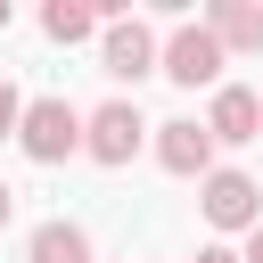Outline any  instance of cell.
<instances>
[{
  "label": "cell",
  "instance_id": "obj_5",
  "mask_svg": "<svg viewBox=\"0 0 263 263\" xmlns=\"http://www.w3.org/2000/svg\"><path fill=\"white\" fill-rule=\"evenodd\" d=\"M156 58H164V41H156V25H148V16H115V25L99 33V66H107L115 82L156 74Z\"/></svg>",
  "mask_w": 263,
  "mask_h": 263
},
{
  "label": "cell",
  "instance_id": "obj_6",
  "mask_svg": "<svg viewBox=\"0 0 263 263\" xmlns=\"http://www.w3.org/2000/svg\"><path fill=\"white\" fill-rule=\"evenodd\" d=\"M205 132H214V148H247V140H263V90L222 82L214 107H205Z\"/></svg>",
  "mask_w": 263,
  "mask_h": 263
},
{
  "label": "cell",
  "instance_id": "obj_8",
  "mask_svg": "<svg viewBox=\"0 0 263 263\" xmlns=\"http://www.w3.org/2000/svg\"><path fill=\"white\" fill-rule=\"evenodd\" d=\"M205 33L222 41V58H255L263 49V0H214L205 8Z\"/></svg>",
  "mask_w": 263,
  "mask_h": 263
},
{
  "label": "cell",
  "instance_id": "obj_15",
  "mask_svg": "<svg viewBox=\"0 0 263 263\" xmlns=\"http://www.w3.org/2000/svg\"><path fill=\"white\" fill-rule=\"evenodd\" d=\"M0 33H8V0H0Z\"/></svg>",
  "mask_w": 263,
  "mask_h": 263
},
{
  "label": "cell",
  "instance_id": "obj_14",
  "mask_svg": "<svg viewBox=\"0 0 263 263\" xmlns=\"http://www.w3.org/2000/svg\"><path fill=\"white\" fill-rule=\"evenodd\" d=\"M8 214H16V189H8V181H0V230H8Z\"/></svg>",
  "mask_w": 263,
  "mask_h": 263
},
{
  "label": "cell",
  "instance_id": "obj_7",
  "mask_svg": "<svg viewBox=\"0 0 263 263\" xmlns=\"http://www.w3.org/2000/svg\"><path fill=\"white\" fill-rule=\"evenodd\" d=\"M156 164H164V173H181V181H205V173H214V132H205L197 115L156 123Z\"/></svg>",
  "mask_w": 263,
  "mask_h": 263
},
{
  "label": "cell",
  "instance_id": "obj_11",
  "mask_svg": "<svg viewBox=\"0 0 263 263\" xmlns=\"http://www.w3.org/2000/svg\"><path fill=\"white\" fill-rule=\"evenodd\" d=\"M16 123H25V90L0 74V140H16Z\"/></svg>",
  "mask_w": 263,
  "mask_h": 263
},
{
  "label": "cell",
  "instance_id": "obj_13",
  "mask_svg": "<svg viewBox=\"0 0 263 263\" xmlns=\"http://www.w3.org/2000/svg\"><path fill=\"white\" fill-rule=\"evenodd\" d=\"M238 263H263V222L247 230V247H238Z\"/></svg>",
  "mask_w": 263,
  "mask_h": 263
},
{
  "label": "cell",
  "instance_id": "obj_10",
  "mask_svg": "<svg viewBox=\"0 0 263 263\" xmlns=\"http://www.w3.org/2000/svg\"><path fill=\"white\" fill-rule=\"evenodd\" d=\"M41 33H49L58 49L90 41V33H99V0H41Z\"/></svg>",
  "mask_w": 263,
  "mask_h": 263
},
{
  "label": "cell",
  "instance_id": "obj_4",
  "mask_svg": "<svg viewBox=\"0 0 263 263\" xmlns=\"http://www.w3.org/2000/svg\"><path fill=\"white\" fill-rule=\"evenodd\" d=\"M222 41L205 33V25H173L164 33V58H156V74L164 82H181V90H222Z\"/></svg>",
  "mask_w": 263,
  "mask_h": 263
},
{
  "label": "cell",
  "instance_id": "obj_1",
  "mask_svg": "<svg viewBox=\"0 0 263 263\" xmlns=\"http://www.w3.org/2000/svg\"><path fill=\"white\" fill-rule=\"evenodd\" d=\"M148 132H156V123H148L132 99H99V107L82 115V156L115 173V164H132V156L148 148Z\"/></svg>",
  "mask_w": 263,
  "mask_h": 263
},
{
  "label": "cell",
  "instance_id": "obj_3",
  "mask_svg": "<svg viewBox=\"0 0 263 263\" xmlns=\"http://www.w3.org/2000/svg\"><path fill=\"white\" fill-rule=\"evenodd\" d=\"M16 148H25L33 164H66V156H82V107H74V99H25Z\"/></svg>",
  "mask_w": 263,
  "mask_h": 263
},
{
  "label": "cell",
  "instance_id": "obj_12",
  "mask_svg": "<svg viewBox=\"0 0 263 263\" xmlns=\"http://www.w3.org/2000/svg\"><path fill=\"white\" fill-rule=\"evenodd\" d=\"M197 263H238V247H230V238H205V247H197Z\"/></svg>",
  "mask_w": 263,
  "mask_h": 263
},
{
  "label": "cell",
  "instance_id": "obj_9",
  "mask_svg": "<svg viewBox=\"0 0 263 263\" xmlns=\"http://www.w3.org/2000/svg\"><path fill=\"white\" fill-rule=\"evenodd\" d=\"M25 263H99V255H90L82 222H66V214H58V222H41V230L25 238Z\"/></svg>",
  "mask_w": 263,
  "mask_h": 263
},
{
  "label": "cell",
  "instance_id": "obj_2",
  "mask_svg": "<svg viewBox=\"0 0 263 263\" xmlns=\"http://www.w3.org/2000/svg\"><path fill=\"white\" fill-rule=\"evenodd\" d=\"M197 214H205L222 238H247V230L263 222V181L238 173V164H214V173L197 181Z\"/></svg>",
  "mask_w": 263,
  "mask_h": 263
}]
</instances>
